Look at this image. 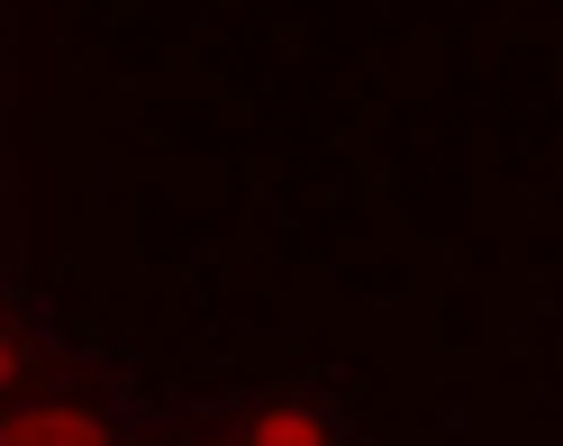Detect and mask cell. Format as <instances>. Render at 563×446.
<instances>
[{"mask_svg": "<svg viewBox=\"0 0 563 446\" xmlns=\"http://www.w3.org/2000/svg\"><path fill=\"white\" fill-rule=\"evenodd\" d=\"M191 437H236V446H336L364 437V410L328 373H291V383H255V392H200L183 401Z\"/></svg>", "mask_w": 563, "mask_h": 446, "instance_id": "obj_2", "label": "cell"}, {"mask_svg": "<svg viewBox=\"0 0 563 446\" xmlns=\"http://www.w3.org/2000/svg\"><path fill=\"white\" fill-rule=\"evenodd\" d=\"M183 401L146 392V373L119 365V356H55L27 392L0 401V437L10 446H110V437H183Z\"/></svg>", "mask_w": 563, "mask_h": 446, "instance_id": "obj_1", "label": "cell"}]
</instances>
